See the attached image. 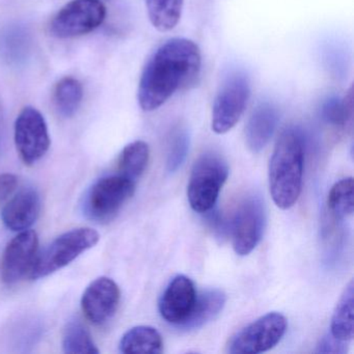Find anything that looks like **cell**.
<instances>
[{
	"label": "cell",
	"mask_w": 354,
	"mask_h": 354,
	"mask_svg": "<svg viewBox=\"0 0 354 354\" xmlns=\"http://www.w3.org/2000/svg\"><path fill=\"white\" fill-rule=\"evenodd\" d=\"M198 45L187 39H173L154 53L140 78L138 99L145 111L162 106L177 91L194 84L201 71Z\"/></svg>",
	"instance_id": "cell-1"
},
{
	"label": "cell",
	"mask_w": 354,
	"mask_h": 354,
	"mask_svg": "<svg viewBox=\"0 0 354 354\" xmlns=\"http://www.w3.org/2000/svg\"><path fill=\"white\" fill-rule=\"evenodd\" d=\"M304 142L300 131L288 128L279 136L269 162V189L273 202L283 210L297 202L302 187Z\"/></svg>",
	"instance_id": "cell-2"
},
{
	"label": "cell",
	"mask_w": 354,
	"mask_h": 354,
	"mask_svg": "<svg viewBox=\"0 0 354 354\" xmlns=\"http://www.w3.org/2000/svg\"><path fill=\"white\" fill-rule=\"evenodd\" d=\"M99 239L98 232L91 227H77L62 234L37 254L30 271V279H42L64 268L80 254L94 248Z\"/></svg>",
	"instance_id": "cell-3"
},
{
	"label": "cell",
	"mask_w": 354,
	"mask_h": 354,
	"mask_svg": "<svg viewBox=\"0 0 354 354\" xmlns=\"http://www.w3.org/2000/svg\"><path fill=\"white\" fill-rule=\"evenodd\" d=\"M229 173V165L221 155L209 152L198 157L187 185L188 201L196 212L205 213L214 208Z\"/></svg>",
	"instance_id": "cell-4"
},
{
	"label": "cell",
	"mask_w": 354,
	"mask_h": 354,
	"mask_svg": "<svg viewBox=\"0 0 354 354\" xmlns=\"http://www.w3.org/2000/svg\"><path fill=\"white\" fill-rule=\"evenodd\" d=\"M134 192L136 182L120 174L101 178L84 196V214L99 223L111 221Z\"/></svg>",
	"instance_id": "cell-5"
},
{
	"label": "cell",
	"mask_w": 354,
	"mask_h": 354,
	"mask_svg": "<svg viewBox=\"0 0 354 354\" xmlns=\"http://www.w3.org/2000/svg\"><path fill=\"white\" fill-rule=\"evenodd\" d=\"M266 225V210L262 198L250 194L242 200L230 221V235L238 256H248L258 245Z\"/></svg>",
	"instance_id": "cell-6"
},
{
	"label": "cell",
	"mask_w": 354,
	"mask_h": 354,
	"mask_svg": "<svg viewBox=\"0 0 354 354\" xmlns=\"http://www.w3.org/2000/svg\"><path fill=\"white\" fill-rule=\"evenodd\" d=\"M106 17L100 0H72L59 10L50 24V32L59 39H72L90 34Z\"/></svg>",
	"instance_id": "cell-7"
},
{
	"label": "cell",
	"mask_w": 354,
	"mask_h": 354,
	"mask_svg": "<svg viewBox=\"0 0 354 354\" xmlns=\"http://www.w3.org/2000/svg\"><path fill=\"white\" fill-rule=\"evenodd\" d=\"M250 96V80L244 74H232L225 80L213 104L211 126L215 133H227L235 127L245 111Z\"/></svg>",
	"instance_id": "cell-8"
},
{
	"label": "cell",
	"mask_w": 354,
	"mask_h": 354,
	"mask_svg": "<svg viewBox=\"0 0 354 354\" xmlns=\"http://www.w3.org/2000/svg\"><path fill=\"white\" fill-rule=\"evenodd\" d=\"M287 330V319L272 312L257 319L236 333L230 342L232 354H257L268 351L281 341Z\"/></svg>",
	"instance_id": "cell-9"
},
{
	"label": "cell",
	"mask_w": 354,
	"mask_h": 354,
	"mask_svg": "<svg viewBox=\"0 0 354 354\" xmlns=\"http://www.w3.org/2000/svg\"><path fill=\"white\" fill-rule=\"evenodd\" d=\"M14 138L20 158L28 165L41 160L50 147L46 121L42 113L32 106L20 111L15 122Z\"/></svg>",
	"instance_id": "cell-10"
},
{
	"label": "cell",
	"mask_w": 354,
	"mask_h": 354,
	"mask_svg": "<svg viewBox=\"0 0 354 354\" xmlns=\"http://www.w3.org/2000/svg\"><path fill=\"white\" fill-rule=\"evenodd\" d=\"M38 248V235L32 230L21 231L13 238L6 248L0 263V275L3 283L15 285L30 273Z\"/></svg>",
	"instance_id": "cell-11"
},
{
	"label": "cell",
	"mask_w": 354,
	"mask_h": 354,
	"mask_svg": "<svg viewBox=\"0 0 354 354\" xmlns=\"http://www.w3.org/2000/svg\"><path fill=\"white\" fill-rule=\"evenodd\" d=\"M121 291L115 281L98 277L86 287L82 297V308L86 318L95 325L109 322L117 312Z\"/></svg>",
	"instance_id": "cell-12"
},
{
	"label": "cell",
	"mask_w": 354,
	"mask_h": 354,
	"mask_svg": "<svg viewBox=\"0 0 354 354\" xmlns=\"http://www.w3.org/2000/svg\"><path fill=\"white\" fill-rule=\"evenodd\" d=\"M194 281L185 275L171 279L159 301L161 317L171 324H181L194 308L196 299Z\"/></svg>",
	"instance_id": "cell-13"
},
{
	"label": "cell",
	"mask_w": 354,
	"mask_h": 354,
	"mask_svg": "<svg viewBox=\"0 0 354 354\" xmlns=\"http://www.w3.org/2000/svg\"><path fill=\"white\" fill-rule=\"evenodd\" d=\"M40 212L41 198L38 190L26 187L8 200L1 211V219L11 231H26L36 223Z\"/></svg>",
	"instance_id": "cell-14"
},
{
	"label": "cell",
	"mask_w": 354,
	"mask_h": 354,
	"mask_svg": "<svg viewBox=\"0 0 354 354\" xmlns=\"http://www.w3.org/2000/svg\"><path fill=\"white\" fill-rule=\"evenodd\" d=\"M279 123V113L269 103L259 105L248 119L245 140L252 153H259L268 145Z\"/></svg>",
	"instance_id": "cell-15"
},
{
	"label": "cell",
	"mask_w": 354,
	"mask_h": 354,
	"mask_svg": "<svg viewBox=\"0 0 354 354\" xmlns=\"http://www.w3.org/2000/svg\"><path fill=\"white\" fill-rule=\"evenodd\" d=\"M227 295L219 289H209L196 295V302L187 318L177 325L182 330L198 329L216 318L225 308Z\"/></svg>",
	"instance_id": "cell-16"
},
{
	"label": "cell",
	"mask_w": 354,
	"mask_h": 354,
	"mask_svg": "<svg viewBox=\"0 0 354 354\" xmlns=\"http://www.w3.org/2000/svg\"><path fill=\"white\" fill-rule=\"evenodd\" d=\"M120 350L123 353H161L162 337L154 327L136 326L122 337Z\"/></svg>",
	"instance_id": "cell-17"
},
{
	"label": "cell",
	"mask_w": 354,
	"mask_h": 354,
	"mask_svg": "<svg viewBox=\"0 0 354 354\" xmlns=\"http://www.w3.org/2000/svg\"><path fill=\"white\" fill-rule=\"evenodd\" d=\"M354 283L350 281L339 297L333 318H331L330 333L337 339L349 342L354 335Z\"/></svg>",
	"instance_id": "cell-18"
},
{
	"label": "cell",
	"mask_w": 354,
	"mask_h": 354,
	"mask_svg": "<svg viewBox=\"0 0 354 354\" xmlns=\"http://www.w3.org/2000/svg\"><path fill=\"white\" fill-rule=\"evenodd\" d=\"M84 98L82 84L73 77L59 80L53 92V105L62 118L69 119L77 113Z\"/></svg>",
	"instance_id": "cell-19"
},
{
	"label": "cell",
	"mask_w": 354,
	"mask_h": 354,
	"mask_svg": "<svg viewBox=\"0 0 354 354\" xmlns=\"http://www.w3.org/2000/svg\"><path fill=\"white\" fill-rule=\"evenodd\" d=\"M150 158V149L142 140L127 145L119 160V174L136 182L146 171Z\"/></svg>",
	"instance_id": "cell-20"
},
{
	"label": "cell",
	"mask_w": 354,
	"mask_h": 354,
	"mask_svg": "<svg viewBox=\"0 0 354 354\" xmlns=\"http://www.w3.org/2000/svg\"><path fill=\"white\" fill-rule=\"evenodd\" d=\"M151 24L159 32L173 30L181 18L183 0H146Z\"/></svg>",
	"instance_id": "cell-21"
},
{
	"label": "cell",
	"mask_w": 354,
	"mask_h": 354,
	"mask_svg": "<svg viewBox=\"0 0 354 354\" xmlns=\"http://www.w3.org/2000/svg\"><path fill=\"white\" fill-rule=\"evenodd\" d=\"M62 344L64 352L68 354H97L100 352L90 331L76 318L66 324Z\"/></svg>",
	"instance_id": "cell-22"
},
{
	"label": "cell",
	"mask_w": 354,
	"mask_h": 354,
	"mask_svg": "<svg viewBox=\"0 0 354 354\" xmlns=\"http://www.w3.org/2000/svg\"><path fill=\"white\" fill-rule=\"evenodd\" d=\"M327 206L335 218L351 216L354 211L353 178L339 180L331 187L327 198Z\"/></svg>",
	"instance_id": "cell-23"
},
{
	"label": "cell",
	"mask_w": 354,
	"mask_h": 354,
	"mask_svg": "<svg viewBox=\"0 0 354 354\" xmlns=\"http://www.w3.org/2000/svg\"><path fill=\"white\" fill-rule=\"evenodd\" d=\"M321 117L325 123L335 127H346L351 123L353 117V98L352 91L343 99L339 97H330L323 102L321 106Z\"/></svg>",
	"instance_id": "cell-24"
},
{
	"label": "cell",
	"mask_w": 354,
	"mask_h": 354,
	"mask_svg": "<svg viewBox=\"0 0 354 354\" xmlns=\"http://www.w3.org/2000/svg\"><path fill=\"white\" fill-rule=\"evenodd\" d=\"M189 150V136L183 128H177L169 138L167 171L174 173L185 160Z\"/></svg>",
	"instance_id": "cell-25"
},
{
	"label": "cell",
	"mask_w": 354,
	"mask_h": 354,
	"mask_svg": "<svg viewBox=\"0 0 354 354\" xmlns=\"http://www.w3.org/2000/svg\"><path fill=\"white\" fill-rule=\"evenodd\" d=\"M207 214V223L212 230L213 234L217 239L223 240L230 235V221H227L221 212L214 210V208L205 212Z\"/></svg>",
	"instance_id": "cell-26"
},
{
	"label": "cell",
	"mask_w": 354,
	"mask_h": 354,
	"mask_svg": "<svg viewBox=\"0 0 354 354\" xmlns=\"http://www.w3.org/2000/svg\"><path fill=\"white\" fill-rule=\"evenodd\" d=\"M348 342L341 341L333 335H326L320 339L317 346V353L344 354L348 351Z\"/></svg>",
	"instance_id": "cell-27"
},
{
	"label": "cell",
	"mask_w": 354,
	"mask_h": 354,
	"mask_svg": "<svg viewBox=\"0 0 354 354\" xmlns=\"http://www.w3.org/2000/svg\"><path fill=\"white\" fill-rule=\"evenodd\" d=\"M18 178L13 174L0 175V203L9 200L17 189Z\"/></svg>",
	"instance_id": "cell-28"
}]
</instances>
